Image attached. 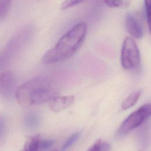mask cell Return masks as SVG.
Returning a JSON list of instances; mask_svg holds the SVG:
<instances>
[{
  "label": "cell",
  "mask_w": 151,
  "mask_h": 151,
  "mask_svg": "<svg viewBox=\"0 0 151 151\" xmlns=\"http://www.w3.org/2000/svg\"><path fill=\"white\" fill-rule=\"evenodd\" d=\"M56 83L45 77L32 78L16 89L15 96L23 106H31L52 101L58 96Z\"/></svg>",
  "instance_id": "6da1fadb"
},
{
  "label": "cell",
  "mask_w": 151,
  "mask_h": 151,
  "mask_svg": "<svg viewBox=\"0 0 151 151\" xmlns=\"http://www.w3.org/2000/svg\"><path fill=\"white\" fill-rule=\"evenodd\" d=\"M87 29V27L84 22H80L73 26L45 54L42 60V62L50 64L71 57L83 44Z\"/></svg>",
  "instance_id": "7a4b0ae2"
},
{
  "label": "cell",
  "mask_w": 151,
  "mask_h": 151,
  "mask_svg": "<svg viewBox=\"0 0 151 151\" xmlns=\"http://www.w3.org/2000/svg\"><path fill=\"white\" fill-rule=\"evenodd\" d=\"M121 64L126 70L136 68L140 64V53L137 44L133 39L126 37L123 43L121 54Z\"/></svg>",
  "instance_id": "3957f363"
},
{
  "label": "cell",
  "mask_w": 151,
  "mask_h": 151,
  "mask_svg": "<svg viewBox=\"0 0 151 151\" xmlns=\"http://www.w3.org/2000/svg\"><path fill=\"white\" fill-rule=\"evenodd\" d=\"M151 107L149 103L145 104L132 113L122 123L119 132L126 134L137 127L150 116Z\"/></svg>",
  "instance_id": "277c9868"
},
{
  "label": "cell",
  "mask_w": 151,
  "mask_h": 151,
  "mask_svg": "<svg viewBox=\"0 0 151 151\" xmlns=\"http://www.w3.org/2000/svg\"><path fill=\"white\" fill-rule=\"evenodd\" d=\"M16 78L13 72L5 70L0 73V97L10 99L15 93Z\"/></svg>",
  "instance_id": "5b68a950"
},
{
  "label": "cell",
  "mask_w": 151,
  "mask_h": 151,
  "mask_svg": "<svg viewBox=\"0 0 151 151\" xmlns=\"http://www.w3.org/2000/svg\"><path fill=\"white\" fill-rule=\"evenodd\" d=\"M125 26L127 31L133 37L140 39L143 37V29L139 21L132 14L128 13L125 17Z\"/></svg>",
  "instance_id": "8992f818"
},
{
  "label": "cell",
  "mask_w": 151,
  "mask_h": 151,
  "mask_svg": "<svg viewBox=\"0 0 151 151\" xmlns=\"http://www.w3.org/2000/svg\"><path fill=\"white\" fill-rule=\"evenodd\" d=\"M74 100V97L73 96H57L50 101V108L54 112H58L71 105Z\"/></svg>",
  "instance_id": "52a82bcc"
},
{
  "label": "cell",
  "mask_w": 151,
  "mask_h": 151,
  "mask_svg": "<svg viewBox=\"0 0 151 151\" xmlns=\"http://www.w3.org/2000/svg\"><path fill=\"white\" fill-rule=\"evenodd\" d=\"M43 139L39 136H29L24 144L22 150L20 151H42L43 148Z\"/></svg>",
  "instance_id": "ba28073f"
},
{
  "label": "cell",
  "mask_w": 151,
  "mask_h": 151,
  "mask_svg": "<svg viewBox=\"0 0 151 151\" xmlns=\"http://www.w3.org/2000/svg\"><path fill=\"white\" fill-rule=\"evenodd\" d=\"M140 96V91H135L130 93L122 103L121 107L123 110L130 109L137 101Z\"/></svg>",
  "instance_id": "9c48e42d"
},
{
  "label": "cell",
  "mask_w": 151,
  "mask_h": 151,
  "mask_svg": "<svg viewBox=\"0 0 151 151\" xmlns=\"http://www.w3.org/2000/svg\"><path fill=\"white\" fill-rule=\"evenodd\" d=\"M110 144L101 139L97 140L87 151H110Z\"/></svg>",
  "instance_id": "30bf717a"
},
{
  "label": "cell",
  "mask_w": 151,
  "mask_h": 151,
  "mask_svg": "<svg viewBox=\"0 0 151 151\" xmlns=\"http://www.w3.org/2000/svg\"><path fill=\"white\" fill-rule=\"evenodd\" d=\"M11 5L8 0H0V20L4 19L7 15Z\"/></svg>",
  "instance_id": "8fae6325"
},
{
  "label": "cell",
  "mask_w": 151,
  "mask_h": 151,
  "mask_svg": "<svg viewBox=\"0 0 151 151\" xmlns=\"http://www.w3.org/2000/svg\"><path fill=\"white\" fill-rule=\"evenodd\" d=\"M79 136H80L79 132H75L73 134H72L64 143V144L61 147V150L65 151L67 149H68L70 146H71L78 140Z\"/></svg>",
  "instance_id": "7c38bea8"
},
{
  "label": "cell",
  "mask_w": 151,
  "mask_h": 151,
  "mask_svg": "<svg viewBox=\"0 0 151 151\" xmlns=\"http://www.w3.org/2000/svg\"><path fill=\"white\" fill-rule=\"evenodd\" d=\"M104 2L111 8H125L130 4L128 1H106Z\"/></svg>",
  "instance_id": "4fadbf2b"
},
{
  "label": "cell",
  "mask_w": 151,
  "mask_h": 151,
  "mask_svg": "<svg viewBox=\"0 0 151 151\" xmlns=\"http://www.w3.org/2000/svg\"><path fill=\"white\" fill-rule=\"evenodd\" d=\"M6 128V119L4 114L0 113V140L5 135Z\"/></svg>",
  "instance_id": "5bb4252c"
},
{
  "label": "cell",
  "mask_w": 151,
  "mask_h": 151,
  "mask_svg": "<svg viewBox=\"0 0 151 151\" xmlns=\"http://www.w3.org/2000/svg\"><path fill=\"white\" fill-rule=\"evenodd\" d=\"M84 1H76V0H69V1H65L61 4V8L62 9H65L68 8L76 6L79 4L83 2Z\"/></svg>",
  "instance_id": "9a60e30c"
},
{
  "label": "cell",
  "mask_w": 151,
  "mask_h": 151,
  "mask_svg": "<svg viewBox=\"0 0 151 151\" xmlns=\"http://www.w3.org/2000/svg\"><path fill=\"white\" fill-rule=\"evenodd\" d=\"M145 5V10L146 14V20L147 22V24L149 28H150V2L149 1H145L144 2Z\"/></svg>",
  "instance_id": "2e32d148"
},
{
  "label": "cell",
  "mask_w": 151,
  "mask_h": 151,
  "mask_svg": "<svg viewBox=\"0 0 151 151\" xmlns=\"http://www.w3.org/2000/svg\"><path fill=\"white\" fill-rule=\"evenodd\" d=\"M25 123L29 126H34L37 123V119L34 115H28L25 119Z\"/></svg>",
  "instance_id": "e0dca14e"
},
{
  "label": "cell",
  "mask_w": 151,
  "mask_h": 151,
  "mask_svg": "<svg viewBox=\"0 0 151 151\" xmlns=\"http://www.w3.org/2000/svg\"><path fill=\"white\" fill-rule=\"evenodd\" d=\"M52 151H57V150H52Z\"/></svg>",
  "instance_id": "ac0fdd59"
}]
</instances>
